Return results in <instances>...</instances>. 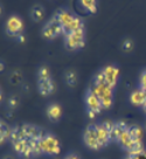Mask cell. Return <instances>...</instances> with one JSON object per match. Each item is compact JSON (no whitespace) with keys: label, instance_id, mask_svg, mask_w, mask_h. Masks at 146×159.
Masks as SVG:
<instances>
[{"label":"cell","instance_id":"15","mask_svg":"<svg viewBox=\"0 0 146 159\" xmlns=\"http://www.w3.org/2000/svg\"><path fill=\"white\" fill-rule=\"evenodd\" d=\"M97 134H98V140H100V144H101L102 149L108 146L111 143L110 132L104 129L102 126V124H97Z\"/></svg>","mask_w":146,"mask_h":159},{"label":"cell","instance_id":"3","mask_svg":"<svg viewBox=\"0 0 146 159\" xmlns=\"http://www.w3.org/2000/svg\"><path fill=\"white\" fill-rule=\"evenodd\" d=\"M84 46H86V30L84 28H81V30L64 34L66 49L74 52V50L82 49Z\"/></svg>","mask_w":146,"mask_h":159},{"label":"cell","instance_id":"4","mask_svg":"<svg viewBox=\"0 0 146 159\" xmlns=\"http://www.w3.org/2000/svg\"><path fill=\"white\" fill-rule=\"evenodd\" d=\"M41 148L43 154L47 156H57L61 152V144L55 134L47 132L41 138Z\"/></svg>","mask_w":146,"mask_h":159},{"label":"cell","instance_id":"11","mask_svg":"<svg viewBox=\"0 0 146 159\" xmlns=\"http://www.w3.org/2000/svg\"><path fill=\"white\" fill-rule=\"evenodd\" d=\"M38 89L42 96H49L54 93L55 90V84L53 79L47 80H38Z\"/></svg>","mask_w":146,"mask_h":159},{"label":"cell","instance_id":"7","mask_svg":"<svg viewBox=\"0 0 146 159\" xmlns=\"http://www.w3.org/2000/svg\"><path fill=\"white\" fill-rule=\"evenodd\" d=\"M86 105L89 118H95L96 116L101 114V111L103 110V105H102L101 101L90 89L88 90L86 94Z\"/></svg>","mask_w":146,"mask_h":159},{"label":"cell","instance_id":"13","mask_svg":"<svg viewBox=\"0 0 146 159\" xmlns=\"http://www.w3.org/2000/svg\"><path fill=\"white\" fill-rule=\"evenodd\" d=\"M47 116L51 122H57L62 116V108L57 103H51L47 107Z\"/></svg>","mask_w":146,"mask_h":159},{"label":"cell","instance_id":"25","mask_svg":"<svg viewBox=\"0 0 146 159\" xmlns=\"http://www.w3.org/2000/svg\"><path fill=\"white\" fill-rule=\"evenodd\" d=\"M64 159H80V157L75 153H69L68 156H66V158Z\"/></svg>","mask_w":146,"mask_h":159},{"label":"cell","instance_id":"2","mask_svg":"<svg viewBox=\"0 0 146 159\" xmlns=\"http://www.w3.org/2000/svg\"><path fill=\"white\" fill-rule=\"evenodd\" d=\"M54 16L61 22V25H62L63 30H64V34L74 32V30H81V28H84L83 20L81 19L80 16L73 14L69 11L59 10Z\"/></svg>","mask_w":146,"mask_h":159},{"label":"cell","instance_id":"22","mask_svg":"<svg viewBox=\"0 0 146 159\" xmlns=\"http://www.w3.org/2000/svg\"><path fill=\"white\" fill-rule=\"evenodd\" d=\"M139 89L143 90L144 93L146 94V69L141 73L140 75V80H139Z\"/></svg>","mask_w":146,"mask_h":159},{"label":"cell","instance_id":"6","mask_svg":"<svg viewBox=\"0 0 146 159\" xmlns=\"http://www.w3.org/2000/svg\"><path fill=\"white\" fill-rule=\"evenodd\" d=\"M83 142L89 149L94 151H98L102 149L100 140H98V134H97V124L91 123L86 128L84 134H83Z\"/></svg>","mask_w":146,"mask_h":159},{"label":"cell","instance_id":"18","mask_svg":"<svg viewBox=\"0 0 146 159\" xmlns=\"http://www.w3.org/2000/svg\"><path fill=\"white\" fill-rule=\"evenodd\" d=\"M80 5L88 13L94 14V13L97 12V1H94V0H84V1H80Z\"/></svg>","mask_w":146,"mask_h":159},{"label":"cell","instance_id":"10","mask_svg":"<svg viewBox=\"0 0 146 159\" xmlns=\"http://www.w3.org/2000/svg\"><path fill=\"white\" fill-rule=\"evenodd\" d=\"M21 130L25 138L28 140H40L45 134V132L39 126L34 124H24L21 126Z\"/></svg>","mask_w":146,"mask_h":159},{"label":"cell","instance_id":"14","mask_svg":"<svg viewBox=\"0 0 146 159\" xmlns=\"http://www.w3.org/2000/svg\"><path fill=\"white\" fill-rule=\"evenodd\" d=\"M130 102L137 107H145L146 105V94L143 90H135L130 96Z\"/></svg>","mask_w":146,"mask_h":159},{"label":"cell","instance_id":"5","mask_svg":"<svg viewBox=\"0 0 146 159\" xmlns=\"http://www.w3.org/2000/svg\"><path fill=\"white\" fill-rule=\"evenodd\" d=\"M41 34L42 36L47 40H54L56 38H59L60 35H64V30L61 25V22L56 19L55 16H53L51 19L47 21L41 30Z\"/></svg>","mask_w":146,"mask_h":159},{"label":"cell","instance_id":"20","mask_svg":"<svg viewBox=\"0 0 146 159\" xmlns=\"http://www.w3.org/2000/svg\"><path fill=\"white\" fill-rule=\"evenodd\" d=\"M51 70L48 67L46 66H42L39 68L38 70V80H47V79H51Z\"/></svg>","mask_w":146,"mask_h":159},{"label":"cell","instance_id":"19","mask_svg":"<svg viewBox=\"0 0 146 159\" xmlns=\"http://www.w3.org/2000/svg\"><path fill=\"white\" fill-rule=\"evenodd\" d=\"M64 80L69 87H75L77 83V75L74 70H68L64 74Z\"/></svg>","mask_w":146,"mask_h":159},{"label":"cell","instance_id":"9","mask_svg":"<svg viewBox=\"0 0 146 159\" xmlns=\"http://www.w3.org/2000/svg\"><path fill=\"white\" fill-rule=\"evenodd\" d=\"M102 73L104 75V79H105L106 83L115 88L118 82V79H119V69L117 68L116 66H105L103 69H102Z\"/></svg>","mask_w":146,"mask_h":159},{"label":"cell","instance_id":"17","mask_svg":"<svg viewBox=\"0 0 146 159\" xmlns=\"http://www.w3.org/2000/svg\"><path fill=\"white\" fill-rule=\"evenodd\" d=\"M45 8L41 5H34L30 10V18L35 22H40L45 18Z\"/></svg>","mask_w":146,"mask_h":159},{"label":"cell","instance_id":"28","mask_svg":"<svg viewBox=\"0 0 146 159\" xmlns=\"http://www.w3.org/2000/svg\"><path fill=\"white\" fill-rule=\"evenodd\" d=\"M145 130H146V124H145Z\"/></svg>","mask_w":146,"mask_h":159},{"label":"cell","instance_id":"8","mask_svg":"<svg viewBox=\"0 0 146 159\" xmlns=\"http://www.w3.org/2000/svg\"><path fill=\"white\" fill-rule=\"evenodd\" d=\"M6 34L12 38H19L24 32V22L18 15H12L6 21Z\"/></svg>","mask_w":146,"mask_h":159},{"label":"cell","instance_id":"23","mask_svg":"<svg viewBox=\"0 0 146 159\" xmlns=\"http://www.w3.org/2000/svg\"><path fill=\"white\" fill-rule=\"evenodd\" d=\"M18 105H19V99H18L16 96H12V97L8 98V107L11 109H16Z\"/></svg>","mask_w":146,"mask_h":159},{"label":"cell","instance_id":"16","mask_svg":"<svg viewBox=\"0 0 146 159\" xmlns=\"http://www.w3.org/2000/svg\"><path fill=\"white\" fill-rule=\"evenodd\" d=\"M11 134H12V128L5 120H0V143L4 144L6 140L11 138Z\"/></svg>","mask_w":146,"mask_h":159},{"label":"cell","instance_id":"27","mask_svg":"<svg viewBox=\"0 0 146 159\" xmlns=\"http://www.w3.org/2000/svg\"><path fill=\"white\" fill-rule=\"evenodd\" d=\"M124 159H132V157H131V156H130V154H129V156H127L126 158H124Z\"/></svg>","mask_w":146,"mask_h":159},{"label":"cell","instance_id":"1","mask_svg":"<svg viewBox=\"0 0 146 159\" xmlns=\"http://www.w3.org/2000/svg\"><path fill=\"white\" fill-rule=\"evenodd\" d=\"M89 89L101 101L103 109H110L112 107V103H113V88L106 83L102 70L95 75L94 81H92Z\"/></svg>","mask_w":146,"mask_h":159},{"label":"cell","instance_id":"12","mask_svg":"<svg viewBox=\"0 0 146 159\" xmlns=\"http://www.w3.org/2000/svg\"><path fill=\"white\" fill-rule=\"evenodd\" d=\"M129 128V124H126L124 120H118L113 125V129L111 131L110 137L111 142H118V139L121 138V136L124 134V131Z\"/></svg>","mask_w":146,"mask_h":159},{"label":"cell","instance_id":"21","mask_svg":"<svg viewBox=\"0 0 146 159\" xmlns=\"http://www.w3.org/2000/svg\"><path fill=\"white\" fill-rule=\"evenodd\" d=\"M135 47V42L131 39H125L122 43V49L124 50L125 53H130Z\"/></svg>","mask_w":146,"mask_h":159},{"label":"cell","instance_id":"24","mask_svg":"<svg viewBox=\"0 0 146 159\" xmlns=\"http://www.w3.org/2000/svg\"><path fill=\"white\" fill-rule=\"evenodd\" d=\"M130 156L132 157V159H146V150L141 151L138 154H130Z\"/></svg>","mask_w":146,"mask_h":159},{"label":"cell","instance_id":"26","mask_svg":"<svg viewBox=\"0 0 146 159\" xmlns=\"http://www.w3.org/2000/svg\"><path fill=\"white\" fill-rule=\"evenodd\" d=\"M2 159H13V157H11V156H6L5 158H2Z\"/></svg>","mask_w":146,"mask_h":159}]
</instances>
